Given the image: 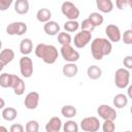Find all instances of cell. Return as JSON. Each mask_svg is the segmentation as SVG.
<instances>
[{
  "instance_id": "obj_1",
  "label": "cell",
  "mask_w": 132,
  "mask_h": 132,
  "mask_svg": "<svg viewBox=\"0 0 132 132\" xmlns=\"http://www.w3.org/2000/svg\"><path fill=\"white\" fill-rule=\"evenodd\" d=\"M112 51L111 42L104 37L95 38L91 42V54L97 61L102 60L105 56H108Z\"/></svg>"
},
{
  "instance_id": "obj_2",
  "label": "cell",
  "mask_w": 132,
  "mask_h": 132,
  "mask_svg": "<svg viewBox=\"0 0 132 132\" xmlns=\"http://www.w3.org/2000/svg\"><path fill=\"white\" fill-rule=\"evenodd\" d=\"M35 56L39 59H41L45 64H54L58 57L59 53L55 45L53 44H46V43H38L34 50Z\"/></svg>"
},
{
  "instance_id": "obj_3",
  "label": "cell",
  "mask_w": 132,
  "mask_h": 132,
  "mask_svg": "<svg viewBox=\"0 0 132 132\" xmlns=\"http://www.w3.org/2000/svg\"><path fill=\"white\" fill-rule=\"evenodd\" d=\"M114 84L119 89H125L130 85V72L126 68H119L114 72Z\"/></svg>"
},
{
  "instance_id": "obj_4",
  "label": "cell",
  "mask_w": 132,
  "mask_h": 132,
  "mask_svg": "<svg viewBox=\"0 0 132 132\" xmlns=\"http://www.w3.org/2000/svg\"><path fill=\"white\" fill-rule=\"evenodd\" d=\"M61 12L68 21H76L79 16V9L70 1H65L62 3Z\"/></svg>"
},
{
  "instance_id": "obj_5",
  "label": "cell",
  "mask_w": 132,
  "mask_h": 132,
  "mask_svg": "<svg viewBox=\"0 0 132 132\" xmlns=\"http://www.w3.org/2000/svg\"><path fill=\"white\" fill-rule=\"evenodd\" d=\"M60 54H61L62 58L67 63H75L76 61H78V59L80 57L79 53L76 50H74V47L71 44H67V45L61 46Z\"/></svg>"
},
{
  "instance_id": "obj_6",
  "label": "cell",
  "mask_w": 132,
  "mask_h": 132,
  "mask_svg": "<svg viewBox=\"0 0 132 132\" xmlns=\"http://www.w3.org/2000/svg\"><path fill=\"white\" fill-rule=\"evenodd\" d=\"M79 127L85 132H97L100 129V122L96 117H87L80 121Z\"/></svg>"
},
{
  "instance_id": "obj_7",
  "label": "cell",
  "mask_w": 132,
  "mask_h": 132,
  "mask_svg": "<svg viewBox=\"0 0 132 132\" xmlns=\"http://www.w3.org/2000/svg\"><path fill=\"white\" fill-rule=\"evenodd\" d=\"M20 72L23 77L29 78L33 74V61L28 56H23L20 59Z\"/></svg>"
},
{
  "instance_id": "obj_8",
  "label": "cell",
  "mask_w": 132,
  "mask_h": 132,
  "mask_svg": "<svg viewBox=\"0 0 132 132\" xmlns=\"http://www.w3.org/2000/svg\"><path fill=\"white\" fill-rule=\"evenodd\" d=\"M98 116L103 119L104 121H114L117 119V111L113 107L107 105V104H101L97 108Z\"/></svg>"
},
{
  "instance_id": "obj_9",
  "label": "cell",
  "mask_w": 132,
  "mask_h": 132,
  "mask_svg": "<svg viewBox=\"0 0 132 132\" xmlns=\"http://www.w3.org/2000/svg\"><path fill=\"white\" fill-rule=\"evenodd\" d=\"M92 40V33L87 32V31H80L75 34L73 38V43L74 46L77 48H84L86 47Z\"/></svg>"
},
{
  "instance_id": "obj_10",
  "label": "cell",
  "mask_w": 132,
  "mask_h": 132,
  "mask_svg": "<svg viewBox=\"0 0 132 132\" xmlns=\"http://www.w3.org/2000/svg\"><path fill=\"white\" fill-rule=\"evenodd\" d=\"M27 24L24 22H12L6 27V33L8 35H18L21 36L27 32Z\"/></svg>"
},
{
  "instance_id": "obj_11",
  "label": "cell",
  "mask_w": 132,
  "mask_h": 132,
  "mask_svg": "<svg viewBox=\"0 0 132 132\" xmlns=\"http://www.w3.org/2000/svg\"><path fill=\"white\" fill-rule=\"evenodd\" d=\"M105 34L107 36V39L110 42L117 43V42H119L121 40V36H122L121 30L114 24H109V25L106 26V28H105Z\"/></svg>"
},
{
  "instance_id": "obj_12",
  "label": "cell",
  "mask_w": 132,
  "mask_h": 132,
  "mask_svg": "<svg viewBox=\"0 0 132 132\" xmlns=\"http://www.w3.org/2000/svg\"><path fill=\"white\" fill-rule=\"evenodd\" d=\"M39 99H40V96L37 92H35V91L29 92L24 99V105L27 109L33 110V109L37 108V106L39 104Z\"/></svg>"
},
{
  "instance_id": "obj_13",
  "label": "cell",
  "mask_w": 132,
  "mask_h": 132,
  "mask_svg": "<svg viewBox=\"0 0 132 132\" xmlns=\"http://www.w3.org/2000/svg\"><path fill=\"white\" fill-rule=\"evenodd\" d=\"M11 89L13 90L14 94L18 96H21L25 93L26 90V85L23 80V78H21L20 76L13 74V79H12V84H11Z\"/></svg>"
},
{
  "instance_id": "obj_14",
  "label": "cell",
  "mask_w": 132,
  "mask_h": 132,
  "mask_svg": "<svg viewBox=\"0 0 132 132\" xmlns=\"http://www.w3.org/2000/svg\"><path fill=\"white\" fill-rule=\"evenodd\" d=\"M61 128H62V121L59 117L51 118L45 125L46 132H60Z\"/></svg>"
},
{
  "instance_id": "obj_15",
  "label": "cell",
  "mask_w": 132,
  "mask_h": 132,
  "mask_svg": "<svg viewBox=\"0 0 132 132\" xmlns=\"http://www.w3.org/2000/svg\"><path fill=\"white\" fill-rule=\"evenodd\" d=\"M43 31L50 36H55L60 33V26L55 21H48L43 25Z\"/></svg>"
},
{
  "instance_id": "obj_16",
  "label": "cell",
  "mask_w": 132,
  "mask_h": 132,
  "mask_svg": "<svg viewBox=\"0 0 132 132\" xmlns=\"http://www.w3.org/2000/svg\"><path fill=\"white\" fill-rule=\"evenodd\" d=\"M96 6L99 11L103 13H109L113 9V2L111 0H96Z\"/></svg>"
},
{
  "instance_id": "obj_17",
  "label": "cell",
  "mask_w": 132,
  "mask_h": 132,
  "mask_svg": "<svg viewBox=\"0 0 132 132\" xmlns=\"http://www.w3.org/2000/svg\"><path fill=\"white\" fill-rule=\"evenodd\" d=\"M62 72L66 77L71 78V77L76 76L78 72V67L75 63H66L62 68Z\"/></svg>"
},
{
  "instance_id": "obj_18",
  "label": "cell",
  "mask_w": 132,
  "mask_h": 132,
  "mask_svg": "<svg viewBox=\"0 0 132 132\" xmlns=\"http://www.w3.org/2000/svg\"><path fill=\"white\" fill-rule=\"evenodd\" d=\"M33 51V43L30 38H24L20 42V52L23 56H28Z\"/></svg>"
},
{
  "instance_id": "obj_19",
  "label": "cell",
  "mask_w": 132,
  "mask_h": 132,
  "mask_svg": "<svg viewBox=\"0 0 132 132\" xmlns=\"http://www.w3.org/2000/svg\"><path fill=\"white\" fill-rule=\"evenodd\" d=\"M14 59V52L11 48H4L0 52V62L5 66Z\"/></svg>"
},
{
  "instance_id": "obj_20",
  "label": "cell",
  "mask_w": 132,
  "mask_h": 132,
  "mask_svg": "<svg viewBox=\"0 0 132 132\" xmlns=\"http://www.w3.org/2000/svg\"><path fill=\"white\" fill-rule=\"evenodd\" d=\"M29 1L28 0H16L14 2V11L18 14H26L29 11Z\"/></svg>"
},
{
  "instance_id": "obj_21",
  "label": "cell",
  "mask_w": 132,
  "mask_h": 132,
  "mask_svg": "<svg viewBox=\"0 0 132 132\" xmlns=\"http://www.w3.org/2000/svg\"><path fill=\"white\" fill-rule=\"evenodd\" d=\"M128 101H129V99H128L127 95L120 93V94H117L113 97L112 103H113V106L117 107V108H124V107L127 106Z\"/></svg>"
},
{
  "instance_id": "obj_22",
  "label": "cell",
  "mask_w": 132,
  "mask_h": 132,
  "mask_svg": "<svg viewBox=\"0 0 132 132\" xmlns=\"http://www.w3.org/2000/svg\"><path fill=\"white\" fill-rule=\"evenodd\" d=\"M87 75L90 79L96 80L101 77L102 75V69L97 65H91L87 69Z\"/></svg>"
},
{
  "instance_id": "obj_23",
  "label": "cell",
  "mask_w": 132,
  "mask_h": 132,
  "mask_svg": "<svg viewBox=\"0 0 132 132\" xmlns=\"http://www.w3.org/2000/svg\"><path fill=\"white\" fill-rule=\"evenodd\" d=\"M51 18H52V11L48 8H40L36 12V19L40 23L45 24L48 21H51Z\"/></svg>"
},
{
  "instance_id": "obj_24",
  "label": "cell",
  "mask_w": 132,
  "mask_h": 132,
  "mask_svg": "<svg viewBox=\"0 0 132 132\" xmlns=\"http://www.w3.org/2000/svg\"><path fill=\"white\" fill-rule=\"evenodd\" d=\"M1 116H2V118H3L5 121L11 122V121H13V120L16 118L18 111H16V109L13 108V107H4V108L2 109Z\"/></svg>"
},
{
  "instance_id": "obj_25",
  "label": "cell",
  "mask_w": 132,
  "mask_h": 132,
  "mask_svg": "<svg viewBox=\"0 0 132 132\" xmlns=\"http://www.w3.org/2000/svg\"><path fill=\"white\" fill-rule=\"evenodd\" d=\"M76 113H77L76 107H74L73 105H64V106L61 108V114H62L64 118L71 119V118L75 117Z\"/></svg>"
},
{
  "instance_id": "obj_26",
  "label": "cell",
  "mask_w": 132,
  "mask_h": 132,
  "mask_svg": "<svg viewBox=\"0 0 132 132\" xmlns=\"http://www.w3.org/2000/svg\"><path fill=\"white\" fill-rule=\"evenodd\" d=\"M12 79H13V74H10V73L0 74V87H2V88H11Z\"/></svg>"
},
{
  "instance_id": "obj_27",
  "label": "cell",
  "mask_w": 132,
  "mask_h": 132,
  "mask_svg": "<svg viewBox=\"0 0 132 132\" xmlns=\"http://www.w3.org/2000/svg\"><path fill=\"white\" fill-rule=\"evenodd\" d=\"M88 19L91 21V23L93 24V26L95 28L98 27V26H101L103 24V22H104L103 15L101 13H99V12H92V13H90Z\"/></svg>"
},
{
  "instance_id": "obj_28",
  "label": "cell",
  "mask_w": 132,
  "mask_h": 132,
  "mask_svg": "<svg viewBox=\"0 0 132 132\" xmlns=\"http://www.w3.org/2000/svg\"><path fill=\"white\" fill-rule=\"evenodd\" d=\"M63 28L65 30V32L67 33H72L78 30L79 28V23L77 21H66L63 25Z\"/></svg>"
},
{
  "instance_id": "obj_29",
  "label": "cell",
  "mask_w": 132,
  "mask_h": 132,
  "mask_svg": "<svg viewBox=\"0 0 132 132\" xmlns=\"http://www.w3.org/2000/svg\"><path fill=\"white\" fill-rule=\"evenodd\" d=\"M58 42L63 46L67 44H71L72 42V37L69 33L67 32H60L58 34Z\"/></svg>"
},
{
  "instance_id": "obj_30",
  "label": "cell",
  "mask_w": 132,
  "mask_h": 132,
  "mask_svg": "<svg viewBox=\"0 0 132 132\" xmlns=\"http://www.w3.org/2000/svg\"><path fill=\"white\" fill-rule=\"evenodd\" d=\"M62 128L64 132H78V125L75 121H72V120L67 121L62 126Z\"/></svg>"
},
{
  "instance_id": "obj_31",
  "label": "cell",
  "mask_w": 132,
  "mask_h": 132,
  "mask_svg": "<svg viewBox=\"0 0 132 132\" xmlns=\"http://www.w3.org/2000/svg\"><path fill=\"white\" fill-rule=\"evenodd\" d=\"M25 132H39V123L35 120H30L25 125Z\"/></svg>"
},
{
  "instance_id": "obj_32",
  "label": "cell",
  "mask_w": 132,
  "mask_h": 132,
  "mask_svg": "<svg viewBox=\"0 0 132 132\" xmlns=\"http://www.w3.org/2000/svg\"><path fill=\"white\" fill-rule=\"evenodd\" d=\"M79 27H80L81 31H87V32H90V33H92L95 30V27L93 26V24L91 23V21L89 19H85L81 22V24H79Z\"/></svg>"
},
{
  "instance_id": "obj_33",
  "label": "cell",
  "mask_w": 132,
  "mask_h": 132,
  "mask_svg": "<svg viewBox=\"0 0 132 132\" xmlns=\"http://www.w3.org/2000/svg\"><path fill=\"white\" fill-rule=\"evenodd\" d=\"M121 39L123 40V42L125 44H128V45L132 44V30L128 29V30L124 31V33L121 36Z\"/></svg>"
},
{
  "instance_id": "obj_34",
  "label": "cell",
  "mask_w": 132,
  "mask_h": 132,
  "mask_svg": "<svg viewBox=\"0 0 132 132\" xmlns=\"http://www.w3.org/2000/svg\"><path fill=\"white\" fill-rule=\"evenodd\" d=\"M102 130L103 132H114L116 130L114 121H104L102 124Z\"/></svg>"
},
{
  "instance_id": "obj_35",
  "label": "cell",
  "mask_w": 132,
  "mask_h": 132,
  "mask_svg": "<svg viewBox=\"0 0 132 132\" xmlns=\"http://www.w3.org/2000/svg\"><path fill=\"white\" fill-rule=\"evenodd\" d=\"M12 4V0H0V10L5 11L7 10Z\"/></svg>"
},
{
  "instance_id": "obj_36",
  "label": "cell",
  "mask_w": 132,
  "mask_h": 132,
  "mask_svg": "<svg viewBox=\"0 0 132 132\" xmlns=\"http://www.w3.org/2000/svg\"><path fill=\"white\" fill-rule=\"evenodd\" d=\"M9 132H25V127L22 124H13L10 126Z\"/></svg>"
},
{
  "instance_id": "obj_37",
  "label": "cell",
  "mask_w": 132,
  "mask_h": 132,
  "mask_svg": "<svg viewBox=\"0 0 132 132\" xmlns=\"http://www.w3.org/2000/svg\"><path fill=\"white\" fill-rule=\"evenodd\" d=\"M123 64H124V68H126L127 70L132 69V56H126L123 60Z\"/></svg>"
},
{
  "instance_id": "obj_38",
  "label": "cell",
  "mask_w": 132,
  "mask_h": 132,
  "mask_svg": "<svg viewBox=\"0 0 132 132\" xmlns=\"http://www.w3.org/2000/svg\"><path fill=\"white\" fill-rule=\"evenodd\" d=\"M128 4H129V1H127V0H117L116 1V5L119 9H124Z\"/></svg>"
},
{
  "instance_id": "obj_39",
  "label": "cell",
  "mask_w": 132,
  "mask_h": 132,
  "mask_svg": "<svg viewBox=\"0 0 132 132\" xmlns=\"http://www.w3.org/2000/svg\"><path fill=\"white\" fill-rule=\"evenodd\" d=\"M5 107V101L2 97H0V109H3Z\"/></svg>"
},
{
  "instance_id": "obj_40",
  "label": "cell",
  "mask_w": 132,
  "mask_h": 132,
  "mask_svg": "<svg viewBox=\"0 0 132 132\" xmlns=\"http://www.w3.org/2000/svg\"><path fill=\"white\" fill-rule=\"evenodd\" d=\"M131 91H132V86L129 85V86H128V96H127L128 99H130V98L132 97V95H131Z\"/></svg>"
},
{
  "instance_id": "obj_41",
  "label": "cell",
  "mask_w": 132,
  "mask_h": 132,
  "mask_svg": "<svg viewBox=\"0 0 132 132\" xmlns=\"http://www.w3.org/2000/svg\"><path fill=\"white\" fill-rule=\"evenodd\" d=\"M0 132H8V129L4 126H0Z\"/></svg>"
},
{
  "instance_id": "obj_42",
  "label": "cell",
  "mask_w": 132,
  "mask_h": 132,
  "mask_svg": "<svg viewBox=\"0 0 132 132\" xmlns=\"http://www.w3.org/2000/svg\"><path fill=\"white\" fill-rule=\"evenodd\" d=\"M3 68H4V65H3V64H2L1 62H0V72H1L2 70H3Z\"/></svg>"
},
{
  "instance_id": "obj_43",
  "label": "cell",
  "mask_w": 132,
  "mask_h": 132,
  "mask_svg": "<svg viewBox=\"0 0 132 132\" xmlns=\"http://www.w3.org/2000/svg\"><path fill=\"white\" fill-rule=\"evenodd\" d=\"M1 48H2V41H1V39H0V52H1Z\"/></svg>"
},
{
  "instance_id": "obj_44",
  "label": "cell",
  "mask_w": 132,
  "mask_h": 132,
  "mask_svg": "<svg viewBox=\"0 0 132 132\" xmlns=\"http://www.w3.org/2000/svg\"><path fill=\"white\" fill-rule=\"evenodd\" d=\"M125 132H131V131H130V130H127V131H125Z\"/></svg>"
}]
</instances>
